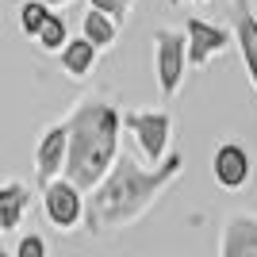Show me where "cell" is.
<instances>
[{
	"label": "cell",
	"mask_w": 257,
	"mask_h": 257,
	"mask_svg": "<svg viewBox=\"0 0 257 257\" xmlns=\"http://www.w3.org/2000/svg\"><path fill=\"white\" fill-rule=\"evenodd\" d=\"M181 169H184V158L177 150H169L165 161L150 165V169H142L139 161L123 150L115 158V165H111V173L88 192L85 230L88 234H111V230H123V226L139 223L142 215L165 196V188L181 177Z\"/></svg>",
	"instance_id": "1"
},
{
	"label": "cell",
	"mask_w": 257,
	"mask_h": 257,
	"mask_svg": "<svg viewBox=\"0 0 257 257\" xmlns=\"http://www.w3.org/2000/svg\"><path fill=\"white\" fill-rule=\"evenodd\" d=\"M69 127V154H65V181H73L81 192H92L104 181L119 150V131H123V111L111 107L100 96H85L65 119Z\"/></svg>",
	"instance_id": "2"
},
{
	"label": "cell",
	"mask_w": 257,
	"mask_h": 257,
	"mask_svg": "<svg viewBox=\"0 0 257 257\" xmlns=\"http://www.w3.org/2000/svg\"><path fill=\"white\" fill-rule=\"evenodd\" d=\"M188 73V35L184 31H154V77L161 100H173Z\"/></svg>",
	"instance_id": "3"
},
{
	"label": "cell",
	"mask_w": 257,
	"mask_h": 257,
	"mask_svg": "<svg viewBox=\"0 0 257 257\" xmlns=\"http://www.w3.org/2000/svg\"><path fill=\"white\" fill-rule=\"evenodd\" d=\"M123 127L131 131V139L139 142L142 158L150 165H161L165 154L173 150V115L158 111V107H139V111H123Z\"/></svg>",
	"instance_id": "4"
},
{
	"label": "cell",
	"mask_w": 257,
	"mask_h": 257,
	"mask_svg": "<svg viewBox=\"0 0 257 257\" xmlns=\"http://www.w3.org/2000/svg\"><path fill=\"white\" fill-rule=\"evenodd\" d=\"M43 215L54 230H77L85 226V192L77 188L73 181H50L43 188Z\"/></svg>",
	"instance_id": "5"
},
{
	"label": "cell",
	"mask_w": 257,
	"mask_h": 257,
	"mask_svg": "<svg viewBox=\"0 0 257 257\" xmlns=\"http://www.w3.org/2000/svg\"><path fill=\"white\" fill-rule=\"evenodd\" d=\"M211 177L219 188L226 192H238V188H246L249 177H253V161H249V150L242 142H219V150L211 158Z\"/></svg>",
	"instance_id": "6"
},
{
	"label": "cell",
	"mask_w": 257,
	"mask_h": 257,
	"mask_svg": "<svg viewBox=\"0 0 257 257\" xmlns=\"http://www.w3.org/2000/svg\"><path fill=\"white\" fill-rule=\"evenodd\" d=\"M184 35H188V65L192 69H204L215 54H223L226 43L234 39L230 27H219L211 20H188L184 23Z\"/></svg>",
	"instance_id": "7"
},
{
	"label": "cell",
	"mask_w": 257,
	"mask_h": 257,
	"mask_svg": "<svg viewBox=\"0 0 257 257\" xmlns=\"http://www.w3.org/2000/svg\"><path fill=\"white\" fill-rule=\"evenodd\" d=\"M65 154H69V127H65V123H54L43 139H39V146H35V177H39L43 188L65 173Z\"/></svg>",
	"instance_id": "8"
},
{
	"label": "cell",
	"mask_w": 257,
	"mask_h": 257,
	"mask_svg": "<svg viewBox=\"0 0 257 257\" xmlns=\"http://www.w3.org/2000/svg\"><path fill=\"white\" fill-rule=\"evenodd\" d=\"M234 4V43L242 54V65H246V77L257 92V16L249 0H230Z\"/></svg>",
	"instance_id": "9"
},
{
	"label": "cell",
	"mask_w": 257,
	"mask_h": 257,
	"mask_svg": "<svg viewBox=\"0 0 257 257\" xmlns=\"http://www.w3.org/2000/svg\"><path fill=\"white\" fill-rule=\"evenodd\" d=\"M219 257H257V215H230L219 234Z\"/></svg>",
	"instance_id": "10"
},
{
	"label": "cell",
	"mask_w": 257,
	"mask_h": 257,
	"mask_svg": "<svg viewBox=\"0 0 257 257\" xmlns=\"http://www.w3.org/2000/svg\"><path fill=\"white\" fill-rule=\"evenodd\" d=\"M31 207V188L23 181H8L0 184V234H12V230H20L23 215Z\"/></svg>",
	"instance_id": "11"
},
{
	"label": "cell",
	"mask_w": 257,
	"mask_h": 257,
	"mask_svg": "<svg viewBox=\"0 0 257 257\" xmlns=\"http://www.w3.org/2000/svg\"><path fill=\"white\" fill-rule=\"evenodd\" d=\"M96 46L88 43L85 35H77V39H69V43H65V50L58 54V62H62V69L69 77H88L92 73V65H96Z\"/></svg>",
	"instance_id": "12"
},
{
	"label": "cell",
	"mask_w": 257,
	"mask_h": 257,
	"mask_svg": "<svg viewBox=\"0 0 257 257\" xmlns=\"http://www.w3.org/2000/svg\"><path fill=\"white\" fill-rule=\"evenodd\" d=\"M81 35H85V39L96 46V50H107V46L119 39V23L111 20V16H104V12L88 8L85 20H81Z\"/></svg>",
	"instance_id": "13"
},
{
	"label": "cell",
	"mask_w": 257,
	"mask_h": 257,
	"mask_svg": "<svg viewBox=\"0 0 257 257\" xmlns=\"http://www.w3.org/2000/svg\"><path fill=\"white\" fill-rule=\"evenodd\" d=\"M46 20H50V8H46L43 0H23L20 4V31L27 35V39H39Z\"/></svg>",
	"instance_id": "14"
},
{
	"label": "cell",
	"mask_w": 257,
	"mask_h": 257,
	"mask_svg": "<svg viewBox=\"0 0 257 257\" xmlns=\"http://www.w3.org/2000/svg\"><path fill=\"white\" fill-rule=\"evenodd\" d=\"M35 43L43 46V50H50V54H62L65 43H69V27H65V20L50 12V20H46V27L39 31V39H35Z\"/></svg>",
	"instance_id": "15"
},
{
	"label": "cell",
	"mask_w": 257,
	"mask_h": 257,
	"mask_svg": "<svg viewBox=\"0 0 257 257\" xmlns=\"http://www.w3.org/2000/svg\"><path fill=\"white\" fill-rule=\"evenodd\" d=\"M135 4H139V0H88V8H96V12H104V16H111L115 23H127L131 12H135Z\"/></svg>",
	"instance_id": "16"
},
{
	"label": "cell",
	"mask_w": 257,
	"mask_h": 257,
	"mask_svg": "<svg viewBox=\"0 0 257 257\" xmlns=\"http://www.w3.org/2000/svg\"><path fill=\"white\" fill-rule=\"evenodd\" d=\"M16 257H46V238L43 234H20V242H16V249H12Z\"/></svg>",
	"instance_id": "17"
},
{
	"label": "cell",
	"mask_w": 257,
	"mask_h": 257,
	"mask_svg": "<svg viewBox=\"0 0 257 257\" xmlns=\"http://www.w3.org/2000/svg\"><path fill=\"white\" fill-rule=\"evenodd\" d=\"M46 8H58V4H69V0H43Z\"/></svg>",
	"instance_id": "18"
},
{
	"label": "cell",
	"mask_w": 257,
	"mask_h": 257,
	"mask_svg": "<svg viewBox=\"0 0 257 257\" xmlns=\"http://www.w3.org/2000/svg\"><path fill=\"white\" fill-rule=\"evenodd\" d=\"M0 257H16V253H12V249H8V246H0Z\"/></svg>",
	"instance_id": "19"
},
{
	"label": "cell",
	"mask_w": 257,
	"mask_h": 257,
	"mask_svg": "<svg viewBox=\"0 0 257 257\" xmlns=\"http://www.w3.org/2000/svg\"><path fill=\"white\" fill-rule=\"evenodd\" d=\"M169 4H181V0H169Z\"/></svg>",
	"instance_id": "20"
},
{
	"label": "cell",
	"mask_w": 257,
	"mask_h": 257,
	"mask_svg": "<svg viewBox=\"0 0 257 257\" xmlns=\"http://www.w3.org/2000/svg\"><path fill=\"white\" fill-rule=\"evenodd\" d=\"M196 4H204V0H196Z\"/></svg>",
	"instance_id": "21"
}]
</instances>
